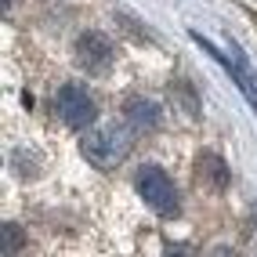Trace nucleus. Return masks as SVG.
Instances as JSON below:
<instances>
[{
	"label": "nucleus",
	"instance_id": "1",
	"mask_svg": "<svg viewBox=\"0 0 257 257\" xmlns=\"http://www.w3.org/2000/svg\"><path fill=\"white\" fill-rule=\"evenodd\" d=\"M83 156H87V163H94L98 170H112L127 160V152H131V138L123 131H116V127H98L91 131L87 138H83Z\"/></svg>",
	"mask_w": 257,
	"mask_h": 257
},
{
	"label": "nucleus",
	"instance_id": "4",
	"mask_svg": "<svg viewBox=\"0 0 257 257\" xmlns=\"http://www.w3.org/2000/svg\"><path fill=\"white\" fill-rule=\"evenodd\" d=\"M58 116H62V123L65 127H73V131H87L94 119H98V105H94V98L80 87V83H65V87L58 91Z\"/></svg>",
	"mask_w": 257,
	"mask_h": 257
},
{
	"label": "nucleus",
	"instance_id": "2",
	"mask_svg": "<svg viewBox=\"0 0 257 257\" xmlns=\"http://www.w3.org/2000/svg\"><path fill=\"white\" fill-rule=\"evenodd\" d=\"M192 40H196L203 51H207L210 58H217L221 65H225V73L232 76V83H235V87L246 94V101H250V105L257 109V73L250 69V62L243 58V51H239L235 44H232L228 51H221L214 40H207V37H203V33H192Z\"/></svg>",
	"mask_w": 257,
	"mask_h": 257
},
{
	"label": "nucleus",
	"instance_id": "7",
	"mask_svg": "<svg viewBox=\"0 0 257 257\" xmlns=\"http://www.w3.org/2000/svg\"><path fill=\"white\" fill-rule=\"evenodd\" d=\"M127 119L134 131H156L160 127V105L149 98H127Z\"/></svg>",
	"mask_w": 257,
	"mask_h": 257
},
{
	"label": "nucleus",
	"instance_id": "5",
	"mask_svg": "<svg viewBox=\"0 0 257 257\" xmlns=\"http://www.w3.org/2000/svg\"><path fill=\"white\" fill-rule=\"evenodd\" d=\"M112 58H116V51H112L109 37H101V33H94V29H87V33L76 37V65H80V69L105 73L112 65Z\"/></svg>",
	"mask_w": 257,
	"mask_h": 257
},
{
	"label": "nucleus",
	"instance_id": "6",
	"mask_svg": "<svg viewBox=\"0 0 257 257\" xmlns=\"http://www.w3.org/2000/svg\"><path fill=\"white\" fill-rule=\"evenodd\" d=\"M196 178L207 185V188H214V192H225L228 181H232V170L225 167V160H221V156L203 152V156L196 160Z\"/></svg>",
	"mask_w": 257,
	"mask_h": 257
},
{
	"label": "nucleus",
	"instance_id": "8",
	"mask_svg": "<svg viewBox=\"0 0 257 257\" xmlns=\"http://www.w3.org/2000/svg\"><path fill=\"white\" fill-rule=\"evenodd\" d=\"M26 246V239L19 232V225H4L0 228V253H19Z\"/></svg>",
	"mask_w": 257,
	"mask_h": 257
},
{
	"label": "nucleus",
	"instance_id": "3",
	"mask_svg": "<svg viewBox=\"0 0 257 257\" xmlns=\"http://www.w3.org/2000/svg\"><path fill=\"white\" fill-rule=\"evenodd\" d=\"M134 188H138V196H142L160 217H174V214L181 210V203H178V188H174V181H170L160 167H152V163L142 167V170H138V178H134Z\"/></svg>",
	"mask_w": 257,
	"mask_h": 257
}]
</instances>
